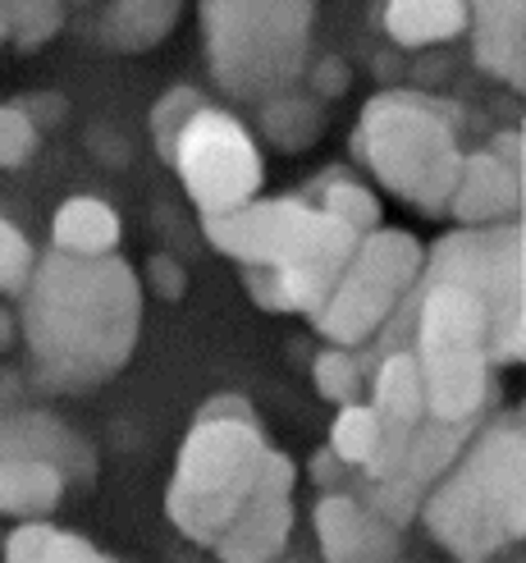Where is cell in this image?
<instances>
[{"label":"cell","mask_w":526,"mask_h":563,"mask_svg":"<svg viewBox=\"0 0 526 563\" xmlns=\"http://www.w3.org/2000/svg\"><path fill=\"white\" fill-rule=\"evenodd\" d=\"M120 239H124L120 211L105 197H88V192L65 197L51 220V243L55 252H69V257H110V252H120Z\"/></svg>","instance_id":"19"},{"label":"cell","mask_w":526,"mask_h":563,"mask_svg":"<svg viewBox=\"0 0 526 563\" xmlns=\"http://www.w3.org/2000/svg\"><path fill=\"white\" fill-rule=\"evenodd\" d=\"M42 129L27 120L23 106H0V170H19L37 156Z\"/></svg>","instance_id":"30"},{"label":"cell","mask_w":526,"mask_h":563,"mask_svg":"<svg viewBox=\"0 0 526 563\" xmlns=\"http://www.w3.org/2000/svg\"><path fill=\"white\" fill-rule=\"evenodd\" d=\"M165 161L175 165L183 192L198 202L202 216L238 211L266 184V156L257 147L253 129L211 101L183 124V133L175 137Z\"/></svg>","instance_id":"9"},{"label":"cell","mask_w":526,"mask_h":563,"mask_svg":"<svg viewBox=\"0 0 526 563\" xmlns=\"http://www.w3.org/2000/svg\"><path fill=\"white\" fill-rule=\"evenodd\" d=\"M352 156L394 197L422 216H445L462 170L458 124L426 92H380L362 106L352 129Z\"/></svg>","instance_id":"4"},{"label":"cell","mask_w":526,"mask_h":563,"mask_svg":"<svg viewBox=\"0 0 526 563\" xmlns=\"http://www.w3.org/2000/svg\"><path fill=\"white\" fill-rule=\"evenodd\" d=\"M329 449L344 467H371V459L380 454V421L371 412V404H344L335 412V427H329Z\"/></svg>","instance_id":"25"},{"label":"cell","mask_w":526,"mask_h":563,"mask_svg":"<svg viewBox=\"0 0 526 563\" xmlns=\"http://www.w3.org/2000/svg\"><path fill=\"white\" fill-rule=\"evenodd\" d=\"M394 563H407V559H394Z\"/></svg>","instance_id":"41"},{"label":"cell","mask_w":526,"mask_h":563,"mask_svg":"<svg viewBox=\"0 0 526 563\" xmlns=\"http://www.w3.org/2000/svg\"><path fill=\"white\" fill-rule=\"evenodd\" d=\"M477 65L522 92L526 82V0H462Z\"/></svg>","instance_id":"16"},{"label":"cell","mask_w":526,"mask_h":563,"mask_svg":"<svg viewBox=\"0 0 526 563\" xmlns=\"http://www.w3.org/2000/svg\"><path fill=\"white\" fill-rule=\"evenodd\" d=\"M10 14V42L19 51H37L65 27V5L60 0H0Z\"/></svg>","instance_id":"27"},{"label":"cell","mask_w":526,"mask_h":563,"mask_svg":"<svg viewBox=\"0 0 526 563\" xmlns=\"http://www.w3.org/2000/svg\"><path fill=\"white\" fill-rule=\"evenodd\" d=\"M280 563H284V559H280ZM293 563H302V559H293Z\"/></svg>","instance_id":"42"},{"label":"cell","mask_w":526,"mask_h":563,"mask_svg":"<svg viewBox=\"0 0 526 563\" xmlns=\"http://www.w3.org/2000/svg\"><path fill=\"white\" fill-rule=\"evenodd\" d=\"M312 5H316V0H312Z\"/></svg>","instance_id":"44"},{"label":"cell","mask_w":526,"mask_h":563,"mask_svg":"<svg viewBox=\"0 0 526 563\" xmlns=\"http://www.w3.org/2000/svg\"><path fill=\"white\" fill-rule=\"evenodd\" d=\"M371 412L380 421V454L371 459V467H362V476L367 482H380V476L399 472L412 431L426 421L422 372H417V357L407 349H390L380 357V367L371 376Z\"/></svg>","instance_id":"12"},{"label":"cell","mask_w":526,"mask_h":563,"mask_svg":"<svg viewBox=\"0 0 526 563\" xmlns=\"http://www.w3.org/2000/svg\"><path fill=\"white\" fill-rule=\"evenodd\" d=\"M257 120H261V133L280 152H307L316 137H321V129H325V110H321V101L312 92L289 88L280 97L261 101Z\"/></svg>","instance_id":"23"},{"label":"cell","mask_w":526,"mask_h":563,"mask_svg":"<svg viewBox=\"0 0 526 563\" xmlns=\"http://www.w3.org/2000/svg\"><path fill=\"white\" fill-rule=\"evenodd\" d=\"M481 427V421H422L417 431H412L407 449H403V463L394 476H403L407 486H417L422 495L445 476L458 459H462V449L467 440H472V431Z\"/></svg>","instance_id":"20"},{"label":"cell","mask_w":526,"mask_h":563,"mask_svg":"<svg viewBox=\"0 0 526 563\" xmlns=\"http://www.w3.org/2000/svg\"><path fill=\"white\" fill-rule=\"evenodd\" d=\"M293 527H298L293 495L253 490V499L234 514V522L220 531L211 554L215 563H280L289 554Z\"/></svg>","instance_id":"14"},{"label":"cell","mask_w":526,"mask_h":563,"mask_svg":"<svg viewBox=\"0 0 526 563\" xmlns=\"http://www.w3.org/2000/svg\"><path fill=\"white\" fill-rule=\"evenodd\" d=\"M55 531H60V527H55L51 518L19 522V527L10 531V537H5V550H0V559H5V563H46Z\"/></svg>","instance_id":"31"},{"label":"cell","mask_w":526,"mask_h":563,"mask_svg":"<svg viewBox=\"0 0 526 563\" xmlns=\"http://www.w3.org/2000/svg\"><path fill=\"white\" fill-rule=\"evenodd\" d=\"M312 0H202L206 69L234 101H270L298 88L312 46Z\"/></svg>","instance_id":"5"},{"label":"cell","mask_w":526,"mask_h":563,"mask_svg":"<svg viewBox=\"0 0 526 563\" xmlns=\"http://www.w3.org/2000/svg\"><path fill=\"white\" fill-rule=\"evenodd\" d=\"M37 271V252L14 220L0 216V294H23Z\"/></svg>","instance_id":"29"},{"label":"cell","mask_w":526,"mask_h":563,"mask_svg":"<svg viewBox=\"0 0 526 563\" xmlns=\"http://www.w3.org/2000/svg\"><path fill=\"white\" fill-rule=\"evenodd\" d=\"M266 449L261 421L192 417V431L183 435L165 486V518L188 545L211 550L220 541V531L253 499Z\"/></svg>","instance_id":"6"},{"label":"cell","mask_w":526,"mask_h":563,"mask_svg":"<svg viewBox=\"0 0 526 563\" xmlns=\"http://www.w3.org/2000/svg\"><path fill=\"white\" fill-rule=\"evenodd\" d=\"M19 330L33 376L51 394H88L115 380L143 334V279L110 257L46 252L19 294Z\"/></svg>","instance_id":"1"},{"label":"cell","mask_w":526,"mask_h":563,"mask_svg":"<svg viewBox=\"0 0 526 563\" xmlns=\"http://www.w3.org/2000/svg\"><path fill=\"white\" fill-rule=\"evenodd\" d=\"M46 563H110V554H101L88 537H78V531H55Z\"/></svg>","instance_id":"34"},{"label":"cell","mask_w":526,"mask_h":563,"mask_svg":"<svg viewBox=\"0 0 526 563\" xmlns=\"http://www.w3.org/2000/svg\"><path fill=\"white\" fill-rule=\"evenodd\" d=\"M490 152L500 156L508 170H517V175H526V161H522V129H504V133H494V143H490Z\"/></svg>","instance_id":"38"},{"label":"cell","mask_w":526,"mask_h":563,"mask_svg":"<svg viewBox=\"0 0 526 563\" xmlns=\"http://www.w3.org/2000/svg\"><path fill=\"white\" fill-rule=\"evenodd\" d=\"M198 417H215V421H261L257 408L243 399V394H215V399L202 404Z\"/></svg>","instance_id":"35"},{"label":"cell","mask_w":526,"mask_h":563,"mask_svg":"<svg viewBox=\"0 0 526 563\" xmlns=\"http://www.w3.org/2000/svg\"><path fill=\"white\" fill-rule=\"evenodd\" d=\"M202 106H206V97L198 88H170V92L156 101V110H152V137H156V152L160 156H170L175 137L183 133V124L198 115Z\"/></svg>","instance_id":"28"},{"label":"cell","mask_w":526,"mask_h":563,"mask_svg":"<svg viewBox=\"0 0 526 563\" xmlns=\"http://www.w3.org/2000/svg\"><path fill=\"white\" fill-rule=\"evenodd\" d=\"M417 518L426 522L430 541L458 563H494L513 545L504 518L494 514V504L472 486V476L458 463L426 490Z\"/></svg>","instance_id":"10"},{"label":"cell","mask_w":526,"mask_h":563,"mask_svg":"<svg viewBox=\"0 0 526 563\" xmlns=\"http://www.w3.org/2000/svg\"><path fill=\"white\" fill-rule=\"evenodd\" d=\"M422 266H426V247L417 234L390 230V224L362 234L339 275V285L329 289V298L312 312L316 334L335 349L371 344L376 334L399 317V307L407 302Z\"/></svg>","instance_id":"8"},{"label":"cell","mask_w":526,"mask_h":563,"mask_svg":"<svg viewBox=\"0 0 526 563\" xmlns=\"http://www.w3.org/2000/svg\"><path fill=\"white\" fill-rule=\"evenodd\" d=\"M147 294H156V298H165V302H179L183 294H188V271H183V262H175L170 252H156V257L147 262V285H143Z\"/></svg>","instance_id":"33"},{"label":"cell","mask_w":526,"mask_h":563,"mask_svg":"<svg viewBox=\"0 0 526 563\" xmlns=\"http://www.w3.org/2000/svg\"><path fill=\"white\" fill-rule=\"evenodd\" d=\"M5 459H51L69 476H92V449L82 444L65 421L46 412H0V463Z\"/></svg>","instance_id":"17"},{"label":"cell","mask_w":526,"mask_h":563,"mask_svg":"<svg viewBox=\"0 0 526 563\" xmlns=\"http://www.w3.org/2000/svg\"><path fill=\"white\" fill-rule=\"evenodd\" d=\"M316 202L312 207H321L325 216H335L339 224H348V230L362 239V234H371V230H380V220H384V211H380V197L367 188V184H357V179H344V170H329L321 184H316Z\"/></svg>","instance_id":"24"},{"label":"cell","mask_w":526,"mask_h":563,"mask_svg":"<svg viewBox=\"0 0 526 563\" xmlns=\"http://www.w3.org/2000/svg\"><path fill=\"white\" fill-rule=\"evenodd\" d=\"M412 334V357H417L426 417L430 421H481L500 394L494 367L485 357V312L462 285H412L399 317L380 334L394 330Z\"/></svg>","instance_id":"3"},{"label":"cell","mask_w":526,"mask_h":563,"mask_svg":"<svg viewBox=\"0 0 526 563\" xmlns=\"http://www.w3.org/2000/svg\"><path fill=\"white\" fill-rule=\"evenodd\" d=\"M307 88H312L316 101H339V97L352 88L348 60H344V55H325V60H316V65L307 69Z\"/></svg>","instance_id":"32"},{"label":"cell","mask_w":526,"mask_h":563,"mask_svg":"<svg viewBox=\"0 0 526 563\" xmlns=\"http://www.w3.org/2000/svg\"><path fill=\"white\" fill-rule=\"evenodd\" d=\"M19 106L27 110V120H33L37 129H46V124H60V120H65V101L55 97V92H33V97H23Z\"/></svg>","instance_id":"36"},{"label":"cell","mask_w":526,"mask_h":563,"mask_svg":"<svg viewBox=\"0 0 526 563\" xmlns=\"http://www.w3.org/2000/svg\"><path fill=\"white\" fill-rule=\"evenodd\" d=\"M344 472H348V467L335 459V449H316V454H312V482H316L321 490H339Z\"/></svg>","instance_id":"37"},{"label":"cell","mask_w":526,"mask_h":563,"mask_svg":"<svg viewBox=\"0 0 526 563\" xmlns=\"http://www.w3.org/2000/svg\"><path fill=\"white\" fill-rule=\"evenodd\" d=\"M179 19V0H110L101 14V42L110 51H152L170 37Z\"/></svg>","instance_id":"22"},{"label":"cell","mask_w":526,"mask_h":563,"mask_svg":"<svg viewBox=\"0 0 526 563\" xmlns=\"http://www.w3.org/2000/svg\"><path fill=\"white\" fill-rule=\"evenodd\" d=\"M69 472L51 459H5L0 463V514L14 522L51 518L65 504Z\"/></svg>","instance_id":"18"},{"label":"cell","mask_w":526,"mask_h":563,"mask_svg":"<svg viewBox=\"0 0 526 563\" xmlns=\"http://www.w3.org/2000/svg\"><path fill=\"white\" fill-rule=\"evenodd\" d=\"M522 179L517 170L494 156L490 147L462 152V170L449 197V216H458L462 230H485V224H508L522 211Z\"/></svg>","instance_id":"15"},{"label":"cell","mask_w":526,"mask_h":563,"mask_svg":"<svg viewBox=\"0 0 526 563\" xmlns=\"http://www.w3.org/2000/svg\"><path fill=\"white\" fill-rule=\"evenodd\" d=\"M321 563H394L403 559V531L376 518L348 490H321L312 509Z\"/></svg>","instance_id":"13"},{"label":"cell","mask_w":526,"mask_h":563,"mask_svg":"<svg viewBox=\"0 0 526 563\" xmlns=\"http://www.w3.org/2000/svg\"><path fill=\"white\" fill-rule=\"evenodd\" d=\"M110 563H120V559H110Z\"/></svg>","instance_id":"43"},{"label":"cell","mask_w":526,"mask_h":563,"mask_svg":"<svg viewBox=\"0 0 526 563\" xmlns=\"http://www.w3.org/2000/svg\"><path fill=\"white\" fill-rule=\"evenodd\" d=\"M10 340V330H5V317H0V344H5Z\"/></svg>","instance_id":"40"},{"label":"cell","mask_w":526,"mask_h":563,"mask_svg":"<svg viewBox=\"0 0 526 563\" xmlns=\"http://www.w3.org/2000/svg\"><path fill=\"white\" fill-rule=\"evenodd\" d=\"M522 224H485L454 230L426 252L417 285H462L485 312V357L490 367H517L526 357V271H522Z\"/></svg>","instance_id":"7"},{"label":"cell","mask_w":526,"mask_h":563,"mask_svg":"<svg viewBox=\"0 0 526 563\" xmlns=\"http://www.w3.org/2000/svg\"><path fill=\"white\" fill-rule=\"evenodd\" d=\"M10 42V14H5V5H0V46Z\"/></svg>","instance_id":"39"},{"label":"cell","mask_w":526,"mask_h":563,"mask_svg":"<svg viewBox=\"0 0 526 563\" xmlns=\"http://www.w3.org/2000/svg\"><path fill=\"white\" fill-rule=\"evenodd\" d=\"M526 417L522 408L490 417L481 431H472L458 467L472 476V486L494 504L504 518L513 545L526 537Z\"/></svg>","instance_id":"11"},{"label":"cell","mask_w":526,"mask_h":563,"mask_svg":"<svg viewBox=\"0 0 526 563\" xmlns=\"http://www.w3.org/2000/svg\"><path fill=\"white\" fill-rule=\"evenodd\" d=\"M202 234L243 266L247 298L257 307L302 317L329 298L357 247L348 224L312 207V197H253L238 211L202 216Z\"/></svg>","instance_id":"2"},{"label":"cell","mask_w":526,"mask_h":563,"mask_svg":"<svg viewBox=\"0 0 526 563\" xmlns=\"http://www.w3.org/2000/svg\"><path fill=\"white\" fill-rule=\"evenodd\" d=\"M312 380H316V394L325 404H357L367 389V362L357 357L352 349H335L329 344L325 353H316L312 362Z\"/></svg>","instance_id":"26"},{"label":"cell","mask_w":526,"mask_h":563,"mask_svg":"<svg viewBox=\"0 0 526 563\" xmlns=\"http://www.w3.org/2000/svg\"><path fill=\"white\" fill-rule=\"evenodd\" d=\"M384 33L399 46L422 51L467 33L462 0H384Z\"/></svg>","instance_id":"21"}]
</instances>
